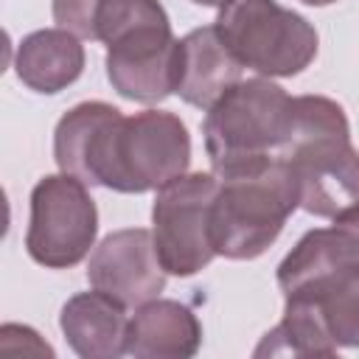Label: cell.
I'll return each mask as SVG.
<instances>
[{
    "instance_id": "cell-1",
    "label": "cell",
    "mask_w": 359,
    "mask_h": 359,
    "mask_svg": "<svg viewBox=\"0 0 359 359\" xmlns=\"http://www.w3.org/2000/svg\"><path fill=\"white\" fill-rule=\"evenodd\" d=\"M53 160L84 185L146 194L188 171L191 135L168 109L123 115L107 101H81L53 129Z\"/></svg>"
},
{
    "instance_id": "cell-2",
    "label": "cell",
    "mask_w": 359,
    "mask_h": 359,
    "mask_svg": "<svg viewBox=\"0 0 359 359\" xmlns=\"http://www.w3.org/2000/svg\"><path fill=\"white\" fill-rule=\"evenodd\" d=\"M300 191V208L334 219L359 205V149L345 109L325 95H292V126L278 151Z\"/></svg>"
},
{
    "instance_id": "cell-3",
    "label": "cell",
    "mask_w": 359,
    "mask_h": 359,
    "mask_svg": "<svg viewBox=\"0 0 359 359\" xmlns=\"http://www.w3.org/2000/svg\"><path fill=\"white\" fill-rule=\"evenodd\" d=\"M219 191L210 208V244L230 261L264 255L286 219L300 208L297 180L280 154L216 174Z\"/></svg>"
},
{
    "instance_id": "cell-4",
    "label": "cell",
    "mask_w": 359,
    "mask_h": 359,
    "mask_svg": "<svg viewBox=\"0 0 359 359\" xmlns=\"http://www.w3.org/2000/svg\"><path fill=\"white\" fill-rule=\"evenodd\" d=\"M292 126V95L266 76L241 79L205 115V151L216 174L272 157Z\"/></svg>"
},
{
    "instance_id": "cell-5",
    "label": "cell",
    "mask_w": 359,
    "mask_h": 359,
    "mask_svg": "<svg viewBox=\"0 0 359 359\" xmlns=\"http://www.w3.org/2000/svg\"><path fill=\"white\" fill-rule=\"evenodd\" d=\"M213 25L241 67L266 79L303 73L320 45L314 25L278 0H230Z\"/></svg>"
},
{
    "instance_id": "cell-6",
    "label": "cell",
    "mask_w": 359,
    "mask_h": 359,
    "mask_svg": "<svg viewBox=\"0 0 359 359\" xmlns=\"http://www.w3.org/2000/svg\"><path fill=\"white\" fill-rule=\"evenodd\" d=\"M98 210L87 185L65 171L45 174L31 191L25 250L45 269H70L95 247Z\"/></svg>"
},
{
    "instance_id": "cell-7",
    "label": "cell",
    "mask_w": 359,
    "mask_h": 359,
    "mask_svg": "<svg viewBox=\"0 0 359 359\" xmlns=\"http://www.w3.org/2000/svg\"><path fill=\"white\" fill-rule=\"evenodd\" d=\"M216 191V171H185L154 191L151 236L168 275L191 278L216 258L210 244V208Z\"/></svg>"
},
{
    "instance_id": "cell-8",
    "label": "cell",
    "mask_w": 359,
    "mask_h": 359,
    "mask_svg": "<svg viewBox=\"0 0 359 359\" xmlns=\"http://www.w3.org/2000/svg\"><path fill=\"white\" fill-rule=\"evenodd\" d=\"M112 90L137 104H160L177 90V36L168 17L149 20L107 45Z\"/></svg>"
},
{
    "instance_id": "cell-9",
    "label": "cell",
    "mask_w": 359,
    "mask_h": 359,
    "mask_svg": "<svg viewBox=\"0 0 359 359\" xmlns=\"http://www.w3.org/2000/svg\"><path fill=\"white\" fill-rule=\"evenodd\" d=\"M165 275L154 236L146 227H123L104 236L87 264L90 286L115 297L126 309H137L140 303L160 297Z\"/></svg>"
},
{
    "instance_id": "cell-10",
    "label": "cell",
    "mask_w": 359,
    "mask_h": 359,
    "mask_svg": "<svg viewBox=\"0 0 359 359\" xmlns=\"http://www.w3.org/2000/svg\"><path fill=\"white\" fill-rule=\"evenodd\" d=\"M241 62L222 42L216 25L194 28L177 39V95L199 109H210L241 81Z\"/></svg>"
},
{
    "instance_id": "cell-11",
    "label": "cell",
    "mask_w": 359,
    "mask_h": 359,
    "mask_svg": "<svg viewBox=\"0 0 359 359\" xmlns=\"http://www.w3.org/2000/svg\"><path fill=\"white\" fill-rule=\"evenodd\" d=\"M359 269V205L334 216V224L314 227L278 264V286L289 292L328 272Z\"/></svg>"
},
{
    "instance_id": "cell-12",
    "label": "cell",
    "mask_w": 359,
    "mask_h": 359,
    "mask_svg": "<svg viewBox=\"0 0 359 359\" xmlns=\"http://www.w3.org/2000/svg\"><path fill=\"white\" fill-rule=\"evenodd\" d=\"M202 345V323L196 314L168 297L146 300L126 325V353L135 359H188Z\"/></svg>"
},
{
    "instance_id": "cell-13",
    "label": "cell",
    "mask_w": 359,
    "mask_h": 359,
    "mask_svg": "<svg viewBox=\"0 0 359 359\" xmlns=\"http://www.w3.org/2000/svg\"><path fill=\"white\" fill-rule=\"evenodd\" d=\"M126 306L93 289L73 294L59 314V328L81 359H115L126 353Z\"/></svg>"
},
{
    "instance_id": "cell-14",
    "label": "cell",
    "mask_w": 359,
    "mask_h": 359,
    "mask_svg": "<svg viewBox=\"0 0 359 359\" xmlns=\"http://www.w3.org/2000/svg\"><path fill=\"white\" fill-rule=\"evenodd\" d=\"M84 59L81 36L56 25L22 36L14 53V70L28 90L56 95L84 73Z\"/></svg>"
},
{
    "instance_id": "cell-15",
    "label": "cell",
    "mask_w": 359,
    "mask_h": 359,
    "mask_svg": "<svg viewBox=\"0 0 359 359\" xmlns=\"http://www.w3.org/2000/svg\"><path fill=\"white\" fill-rule=\"evenodd\" d=\"M283 300L309 306L337 348H359V269L306 280L283 292Z\"/></svg>"
},
{
    "instance_id": "cell-16",
    "label": "cell",
    "mask_w": 359,
    "mask_h": 359,
    "mask_svg": "<svg viewBox=\"0 0 359 359\" xmlns=\"http://www.w3.org/2000/svg\"><path fill=\"white\" fill-rule=\"evenodd\" d=\"M339 348L325 334L317 314L297 303L286 300L283 320L264 334L255 348V356H337Z\"/></svg>"
},
{
    "instance_id": "cell-17",
    "label": "cell",
    "mask_w": 359,
    "mask_h": 359,
    "mask_svg": "<svg viewBox=\"0 0 359 359\" xmlns=\"http://www.w3.org/2000/svg\"><path fill=\"white\" fill-rule=\"evenodd\" d=\"M101 0H53V22L81 39H95V14Z\"/></svg>"
},
{
    "instance_id": "cell-18",
    "label": "cell",
    "mask_w": 359,
    "mask_h": 359,
    "mask_svg": "<svg viewBox=\"0 0 359 359\" xmlns=\"http://www.w3.org/2000/svg\"><path fill=\"white\" fill-rule=\"evenodd\" d=\"M191 3H196V6H208V8H222V6H227L230 0H191Z\"/></svg>"
},
{
    "instance_id": "cell-19",
    "label": "cell",
    "mask_w": 359,
    "mask_h": 359,
    "mask_svg": "<svg viewBox=\"0 0 359 359\" xmlns=\"http://www.w3.org/2000/svg\"><path fill=\"white\" fill-rule=\"evenodd\" d=\"M300 3H306V6H317V8H323V6H331V3H337V0H300Z\"/></svg>"
}]
</instances>
